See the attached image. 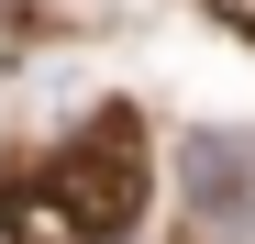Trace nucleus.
<instances>
[{
  "instance_id": "1",
  "label": "nucleus",
  "mask_w": 255,
  "mask_h": 244,
  "mask_svg": "<svg viewBox=\"0 0 255 244\" xmlns=\"http://www.w3.org/2000/svg\"><path fill=\"white\" fill-rule=\"evenodd\" d=\"M133 211H144V144L122 111H100L56 167H22L0 189L11 244H111V233H133Z\"/></svg>"
},
{
  "instance_id": "2",
  "label": "nucleus",
  "mask_w": 255,
  "mask_h": 244,
  "mask_svg": "<svg viewBox=\"0 0 255 244\" xmlns=\"http://www.w3.org/2000/svg\"><path fill=\"white\" fill-rule=\"evenodd\" d=\"M189 200H200V211H255V144H233V133H200L189 144Z\"/></svg>"
},
{
  "instance_id": "3",
  "label": "nucleus",
  "mask_w": 255,
  "mask_h": 244,
  "mask_svg": "<svg viewBox=\"0 0 255 244\" xmlns=\"http://www.w3.org/2000/svg\"><path fill=\"white\" fill-rule=\"evenodd\" d=\"M211 22H233V33H255V0H211Z\"/></svg>"
}]
</instances>
